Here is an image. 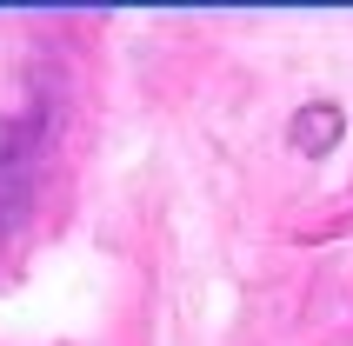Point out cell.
I'll return each instance as SVG.
<instances>
[{"instance_id":"2","label":"cell","mask_w":353,"mask_h":346,"mask_svg":"<svg viewBox=\"0 0 353 346\" xmlns=\"http://www.w3.org/2000/svg\"><path fill=\"white\" fill-rule=\"evenodd\" d=\"M334 134H340V114H334V107H307V114L294 120V140L307 147V154H327Z\"/></svg>"},{"instance_id":"1","label":"cell","mask_w":353,"mask_h":346,"mask_svg":"<svg viewBox=\"0 0 353 346\" xmlns=\"http://www.w3.org/2000/svg\"><path fill=\"white\" fill-rule=\"evenodd\" d=\"M40 173H47V120L40 114L0 120V240L27 227Z\"/></svg>"}]
</instances>
